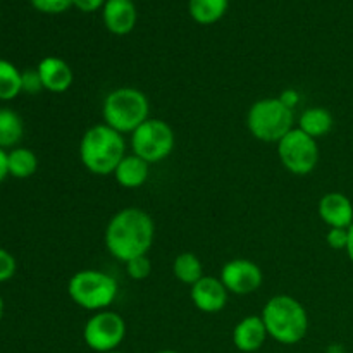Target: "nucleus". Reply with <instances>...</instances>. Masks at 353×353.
<instances>
[{
	"label": "nucleus",
	"mask_w": 353,
	"mask_h": 353,
	"mask_svg": "<svg viewBox=\"0 0 353 353\" xmlns=\"http://www.w3.org/2000/svg\"><path fill=\"white\" fill-rule=\"evenodd\" d=\"M9 174L17 179H26L33 176L38 169V159L30 148H14L7 154Z\"/></svg>",
	"instance_id": "nucleus-21"
},
{
	"label": "nucleus",
	"mask_w": 353,
	"mask_h": 353,
	"mask_svg": "<svg viewBox=\"0 0 353 353\" xmlns=\"http://www.w3.org/2000/svg\"><path fill=\"white\" fill-rule=\"evenodd\" d=\"M16 272V261L7 250L0 248V283L10 279Z\"/></svg>",
	"instance_id": "nucleus-26"
},
{
	"label": "nucleus",
	"mask_w": 353,
	"mask_h": 353,
	"mask_svg": "<svg viewBox=\"0 0 353 353\" xmlns=\"http://www.w3.org/2000/svg\"><path fill=\"white\" fill-rule=\"evenodd\" d=\"M9 176V162H7V154L3 148H0V183Z\"/></svg>",
	"instance_id": "nucleus-30"
},
{
	"label": "nucleus",
	"mask_w": 353,
	"mask_h": 353,
	"mask_svg": "<svg viewBox=\"0 0 353 353\" xmlns=\"http://www.w3.org/2000/svg\"><path fill=\"white\" fill-rule=\"evenodd\" d=\"M317 212L323 223L330 228H348L353 224V203L340 192H330L319 200Z\"/></svg>",
	"instance_id": "nucleus-12"
},
{
	"label": "nucleus",
	"mask_w": 353,
	"mask_h": 353,
	"mask_svg": "<svg viewBox=\"0 0 353 353\" xmlns=\"http://www.w3.org/2000/svg\"><path fill=\"white\" fill-rule=\"evenodd\" d=\"M119 286L110 274L97 269H83L74 272L68 283V295L85 310H107L116 300Z\"/></svg>",
	"instance_id": "nucleus-6"
},
{
	"label": "nucleus",
	"mask_w": 353,
	"mask_h": 353,
	"mask_svg": "<svg viewBox=\"0 0 353 353\" xmlns=\"http://www.w3.org/2000/svg\"><path fill=\"white\" fill-rule=\"evenodd\" d=\"M2 316H3V300L2 296H0V319H2Z\"/></svg>",
	"instance_id": "nucleus-32"
},
{
	"label": "nucleus",
	"mask_w": 353,
	"mask_h": 353,
	"mask_svg": "<svg viewBox=\"0 0 353 353\" xmlns=\"http://www.w3.org/2000/svg\"><path fill=\"white\" fill-rule=\"evenodd\" d=\"M31 6L45 14H61L72 6V0H31Z\"/></svg>",
	"instance_id": "nucleus-24"
},
{
	"label": "nucleus",
	"mask_w": 353,
	"mask_h": 353,
	"mask_svg": "<svg viewBox=\"0 0 353 353\" xmlns=\"http://www.w3.org/2000/svg\"><path fill=\"white\" fill-rule=\"evenodd\" d=\"M295 124L293 110L274 97L261 99L248 109L247 128L252 137L264 143L278 145Z\"/></svg>",
	"instance_id": "nucleus-5"
},
{
	"label": "nucleus",
	"mask_w": 353,
	"mask_h": 353,
	"mask_svg": "<svg viewBox=\"0 0 353 353\" xmlns=\"http://www.w3.org/2000/svg\"><path fill=\"white\" fill-rule=\"evenodd\" d=\"M333 116L327 109H324V107H309L300 116L299 130H302L310 138L317 140V138L326 137L333 130Z\"/></svg>",
	"instance_id": "nucleus-17"
},
{
	"label": "nucleus",
	"mask_w": 353,
	"mask_h": 353,
	"mask_svg": "<svg viewBox=\"0 0 353 353\" xmlns=\"http://www.w3.org/2000/svg\"><path fill=\"white\" fill-rule=\"evenodd\" d=\"M233 345L243 353H254L264 347L269 338L265 324L261 316H247L234 326Z\"/></svg>",
	"instance_id": "nucleus-15"
},
{
	"label": "nucleus",
	"mask_w": 353,
	"mask_h": 353,
	"mask_svg": "<svg viewBox=\"0 0 353 353\" xmlns=\"http://www.w3.org/2000/svg\"><path fill=\"white\" fill-rule=\"evenodd\" d=\"M24 133L23 119L10 109H0V148L16 147Z\"/></svg>",
	"instance_id": "nucleus-19"
},
{
	"label": "nucleus",
	"mask_w": 353,
	"mask_h": 353,
	"mask_svg": "<svg viewBox=\"0 0 353 353\" xmlns=\"http://www.w3.org/2000/svg\"><path fill=\"white\" fill-rule=\"evenodd\" d=\"M278 157L283 168L292 174H310L319 162L317 140L310 138L299 128H293L278 143Z\"/></svg>",
	"instance_id": "nucleus-8"
},
{
	"label": "nucleus",
	"mask_w": 353,
	"mask_h": 353,
	"mask_svg": "<svg viewBox=\"0 0 353 353\" xmlns=\"http://www.w3.org/2000/svg\"><path fill=\"white\" fill-rule=\"evenodd\" d=\"M150 165L138 155H126L114 171V179L119 186L128 190H134L143 186L150 178Z\"/></svg>",
	"instance_id": "nucleus-16"
},
{
	"label": "nucleus",
	"mask_w": 353,
	"mask_h": 353,
	"mask_svg": "<svg viewBox=\"0 0 353 353\" xmlns=\"http://www.w3.org/2000/svg\"><path fill=\"white\" fill-rule=\"evenodd\" d=\"M23 92V72L9 61L0 59V100H12Z\"/></svg>",
	"instance_id": "nucleus-22"
},
{
	"label": "nucleus",
	"mask_w": 353,
	"mask_h": 353,
	"mask_svg": "<svg viewBox=\"0 0 353 353\" xmlns=\"http://www.w3.org/2000/svg\"><path fill=\"white\" fill-rule=\"evenodd\" d=\"M40 90H43V85H41L40 74H38V69H28V71L23 72V92L31 93H38Z\"/></svg>",
	"instance_id": "nucleus-27"
},
{
	"label": "nucleus",
	"mask_w": 353,
	"mask_h": 353,
	"mask_svg": "<svg viewBox=\"0 0 353 353\" xmlns=\"http://www.w3.org/2000/svg\"><path fill=\"white\" fill-rule=\"evenodd\" d=\"M157 353H178V352H174V350H161V352H157Z\"/></svg>",
	"instance_id": "nucleus-34"
},
{
	"label": "nucleus",
	"mask_w": 353,
	"mask_h": 353,
	"mask_svg": "<svg viewBox=\"0 0 353 353\" xmlns=\"http://www.w3.org/2000/svg\"><path fill=\"white\" fill-rule=\"evenodd\" d=\"M72 6L81 12H95L97 9L105 6V0H72Z\"/></svg>",
	"instance_id": "nucleus-28"
},
{
	"label": "nucleus",
	"mask_w": 353,
	"mask_h": 353,
	"mask_svg": "<svg viewBox=\"0 0 353 353\" xmlns=\"http://www.w3.org/2000/svg\"><path fill=\"white\" fill-rule=\"evenodd\" d=\"M347 254L350 257V261L353 262V224L348 228V245H347Z\"/></svg>",
	"instance_id": "nucleus-31"
},
{
	"label": "nucleus",
	"mask_w": 353,
	"mask_h": 353,
	"mask_svg": "<svg viewBox=\"0 0 353 353\" xmlns=\"http://www.w3.org/2000/svg\"><path fill=\"white\" fill-rule=\"evenodd\" d=\"M327 353H345V352L340 350V348H331V350L327 352Z\"/></svg>",
	"instance_id": "nucleus-33"
},
{
	"label": "nucleus",
	"mask_w": 353,
	"mask_h": 353,
	"mask_svg": "<svg viewBox=\"0 0 353 353\" xmlns=\"http://www.w3.org/2000/svg\"><path fill=\"white\" fill-rule=\"evenodd\" d=\"M38 74H40L43 90L52 93H64L71 88L74 81L72 69L64 59L61 57H45L38 64Z\"/></svg>",
	"instance_id": "nucleus-14"
},
{
	"label": "nucleus",
	"mask_w": 353,
	"mask_h": 353,
	"mask_svg": "<svg viewBox=\"0 0 353 353\" xmlns=\"http://www.w3.org/2000/svg\"><path fill=\"white\" fill-rule=\"evenodd\" d=\"M126 338V323L114 310L95 312L83 327V340L90 350L109 353L119 348Z\"/></svg>",
	"instance_id": "nucleus-9"
},
{
	"label": "nucleus",
	"mask_w": 353,
	"mask_h": 353,
	"mask_svg": "<svg viewBox=\"0 0 353 353\" xmlns=\"http://www.w3.org/2000/svg\"><path fill=\"white\" fill-rule=\"evenodd\" d=\"M326 241L333 250H347L348 230H343V228H330Z\"/></svg>",
	"instance_id": "nucleus-25"
},
{
	"label": "nucleus",
	"mask_w": 353,
	"mask_h": 353,
	"mask_svg": "<svg viewBox=\"0 0 353 353\" xmlns=\"http://www.w3.org/2000/svg\"><path fill=\"white\" fill-rule=\"evenodd\" d=\"M103 124L121 134L133 133L147 119H150V102L141 90L123 86L116 88L103 99Z\"/></svg>",
	"instance_id": "nucleus-4"
},
{
	"label": "nucleus",
	"mask_w": 353,
	"mask_h": 353,
	"mask_svg": "<svg viewBox=\"0 0 353 353\" xmlns=\"http://www.w3.org/2000/svg\"><path fill=\"white\" fill-rule=\"evenodd\" d=\"M155 238V224L150 214L137 207H126L110 217L105 228V248L116 261L130 262L150 252Z\"/></svg>",
	"instance_id": "nucleus-1"
},
{
	"label": "nucleus",
	"mask_w": 353,
	"mask_h": 353,
	"mask_svg": "<svg viewBox=\"0 0 353 353\" xmlns=\"http://www.w3.org/2000/svg\"><path fill=\"white\" fill-rule=\"evenodd\" d=\"M103 24L117 37L131 33L137 26V7L133 0H107L103 6Z\"/></svg>",
	"instance_id": "nucleus-13"
},
{
	"label": "nucleus",
	"mask_w": 353,
	"mask_h": 353,
	"mask_svg": "<svg viewBox=\"0 0 353 353\" xmlns=\"http://www.w3.org/2000/svg\"><path fill=\"white\" fill-rule=\"evenodd\" d=\"M109 353H124V352H121V350H114V352H109Z\"/></svg>",
	"instance_id": "nucleus-35"
},
{
	"label": "nucleus",
	"mask_w": 353,
	"mask_h": 353,
	"mask_svg": "<svg viewBox=\"0 0 353 353\" xmlns=\"http://www.w3.org/2000/svg\"><path fill=\"white\" fill-rule=\"evenodd\" d=\"M124 157H126L124 137L107 124H95L83 134L79 143V159L92 174H114Z\"/></svg>",
	"instance_id": "nucleus-2"
},
{
	"label": "nucleus",
	"mask_w": 353,
	"mask_h": 353,
	"mask_svg": "<svg viewBox=\"0 0 353 353\" xmlns=\"http://www.w3.org/2000/svg\"><path fill=\"white\" fill-rule=\"evenodd\" d=\"M126 272L131 279L134 281H143L150 276L152 272V262L148 261L147 255H141V257L131 259L130 262H126Z\"/></svg>",
	"instance_id": "nucleus-23"
},
{
	"label": "nucleus",
	"mask_w": 353,
	"mask_h": 353,
	"mask_svg": "<svg viewBox=\"0 0 353 353\" xmlns=\"http://www.w3.org/2000/svg\"><path fill=\"white\" fill-rule=\"evenodd\" d=\"M219 279L226 290L234 295H250L257 292L264 281L262 269L248 259H233L221 269Z\"/></svg>",
	"instance_id": "nucleus-10"
},
{
	"label": "nucleus",
	"mask_w": 353,
	"mask_h": 353,
	"mask_svg": "<svg viewBox=\"0 0 353 353\" xmlns=\"http://www.w3.org/2000/svg\"><path fill=\"white\" fill-rule=\"evenodd\" d=\"M268 334L281 345H296L307 336L309 316L302 303L290 295H276L261 314Z\"/></svg>",
	"instance_id": "nucleus-3"
},
{
	"label": "nucleus",
	"mask_w": 353,
	"mask_h": 353,
	"mask_svg": "<svg viewBox=\"0 0 353 353\" xmlns=\"http://www.w3.org/2000/svg\"><path fill=\"white\" fill-rule=\"evenodd\" d=\"M172 274H174L178 281L188 286H193L205 276L203 274L202 261L195 254H192V252L179 254L174 259V262H172Z\"/></svg>",
	"instance_id": "nucleus-18"
},
{
	"label": "nucleus",
	"mask_w": 353,
	"mask_h": 353,
	"mask_svg": "<svg viewBox=\"0 0 353 353\" xmlns=\"http://www.w3.org/2000/svg\"><path fill=\"white\" fill-rule=\"evenodd\" d=\"M174 145L176 137L172 128L157 117L147 119L131 133V150L148 164H157L168 159L174 150Z\"/></svg>",
	"instance_id": "nucleus-7"
},
{
	"label": "nucleus",
	"mask_w": 353,
	"mask_h": 353,
	"mask_svg": "<svg viewBox=\"0 0 353 353\" xmlns=\"http://www.w3.org/2000/svg\"><path fill=\"white\" fill-rule=\"evenodd\" d=\"M278 99L281 100V102L285 103V105L288 107V109L293 110L296 105H299V102H300V93L296 92V90L288 88V90H283L281 95H279Z\"/></svg>",
	"instance_id": "nucleus-29"
},
{
	"label": "nucleus",
	"mask_w": 353,
	"mask_h": 353,
	"mask_svg": "<svg viewBox=\"0 0 353 353\" xmlns=\"http://www.w3.org/2000/svg\"><path fill=\"white\" fill-rule=\"evenodd\" d=\"M230 0H190V14L199 24H214L226 14Z\"/></svg>",
	"instance_id": "nucleus-20"
},
{
	"label": "nucleus",
	"mask_w": 353,
	"mask_h": 353,
	"mask_svg": "<svg viewBox=\"0 0 353 353\" xmlns=\"http://www.w3.org/2000/svg\"><path fill=\"white\" fill-rule=\"evenodd\" d=\"M228 295H230V292L226 290V286L223 285L219 278H214V276H203L190 290L193 305L200 312L205 314L221 312L226 307Z\"/></svg>",
	"instance_id": "nucleus-11"
}]
</instances>
